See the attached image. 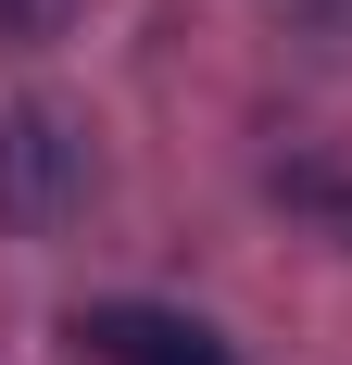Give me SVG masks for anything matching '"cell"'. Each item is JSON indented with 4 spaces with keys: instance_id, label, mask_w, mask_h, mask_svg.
<instances>
[{
    "instance_id": "obj_3",
    "label": "cell",
    "mask_w": 352,
    "mask_h": 365,
    "mask_svg": "<svg viewBox=\"0 0 352 365\" xmlns=\"http://www.w3.org/2000/svg\"><path fill=\"white\" fill-rule=\"evenodd\" d=\"M264 189H277L289 215H315L327 240L352 252V164H264Z\"/></svg>"
},
{
    "instance_id": "obj_5",
    "label": "cell",
    "mask_w": 352,
    "mask_h": 365,
    "mask_svg": "<svg viewBox=\"0 0 352 365\" xmlns=\"http://www.w3.org/2000/svg\"><path fill=\"white\" fill-rule=\"evenodd\" d=\"M302 13H315V26H327V38H352V0H302Z\"/></svg>"
},
{
    "instance_id": "obj_2",
    "label": "cell",
    "mask_w": 352,
    "mask_h": 365,
    "mask_svg": "<svg viewBox=\"0 0 352 365\" xmlns=\"http://www.w3.org/2000/svg\"><path fill=\"white\" fill-rule=\"evenodd\" d=\"M63 340H76L88 365H239L202 315H176V302H88Z\"/></svg>"
},
{
    "instance_id": "obj_1",
    "label": "cell",
    "mask_w": 352,
    "mask_h": 365,
    "mask_svg": "<svg viewBox=\"0 0 352 365\" xmlns=\"http://www.w3.org/2000/svg\"><path fill=\"white\" fill-rule=\"evenodd\" d=\"M76 215H88V139L51 101H13L0 113V227L13 240H63Z\"/></svg>"
},
{
    "instance_id": "obj_4",
    "label": "cell",
    "mask_w": 352,
    "mask_h": 365,
    "mask_svg": "<svg viewBox=\"0 0 352 365\" xmlns=\"http://www.w3.org/2000/svg\"><path fill=\"white\" fill-rule=\"evenodd\" d=\"M76 38V0H0V51H51Z\"/></svg>"
}]
</instances>
